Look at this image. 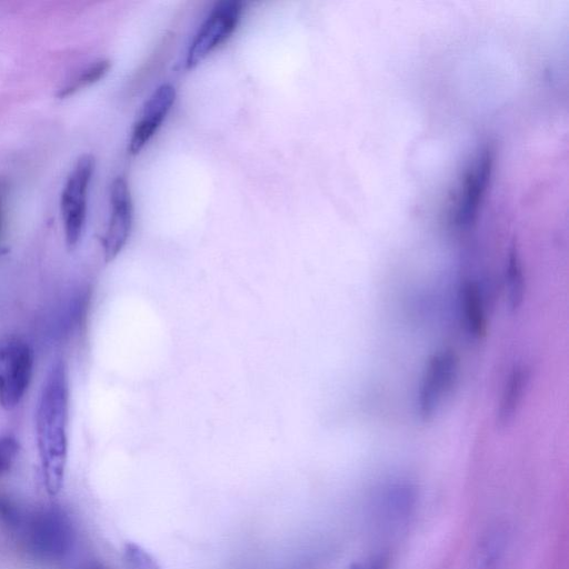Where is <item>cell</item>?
Wrapping results in <instances>:
<instances>
[{"label": "cell", "instance_id": "7", "mask_svg": "<svg viewBox=\"0 0 569 569\" xmlns=\"http://www.w3.org/2000/svg\"><path fill=\"white\" fill-rule=\"evenodd\" d=\"M133 225L131 189L124 177H117L111 186V218L103 238L106 261H112L126 245Z\"/></svg>", "mask_w": 569, "mask_h": 569}, {"label": "cell", "instance_id": "18", "mask_svg": "<svg viewBox=\"0 0 569 569\" xmlns=\"http://www.w3.org/2000/svg\"><path fill=\"white\" fill-rule=\"evenodd\" d=\"M391 558L388 554L382 553L369 557L366 561L354 564L351 569H388Z\"/></svg>", "mask_w": 569, "mask_h": 569}, {"label": "cell", "instance_id": "2", "mask_svg": "<svg viewBox=\"0 0 569 569\" xmlns=\"http://www.w3.org/2000/svg\"><path fill=\"white\" fill-rule=\"evenodd\" d=\"M16 534L26 552L38 561L54 563L65 558L74 544L71 519L58 507L25 514Z\"/></svg>", "mask_w": 569, "mask_h": 569}, {"label": "cell", "instance_id": "11", "mask_svg": "<svg viewBox=\"0 0 569 569\" xmlns=\"http://www.w3.org/2000/svg\"><path fill=\"white\" fill-rule=\"evenodd\" d=\"M529 378L531 372L526 366H516L509 374L496 413V422L499 426H507L513 421L523 401Z\"/></svg>", "mask_w": 569, "mask_h": 569}, {"label": "cell", "instance_id": "17", "mask_svg": "<svg viewBox=\"0 0 569 569\" xmlns=\"http://www.w3.org/2000/svg\"><path fill=\"white\" fill-rule=\"evenodd\" d=\"M19 452V445L15 438L0 437V476L6 474L14 465Z\"/></svg>", "mask_w": 569, "mask_h": 569}, {"label": "cell", "instance_id": "15", "mask_svg": "<svg viewBox=\"0 0 569 569\" xmlns=\"http://www.w3.org/2000/svg\"><path fill=\"white\" fill-rule=\"evenodd\" d=\"M25 512L11 497L0 494V524L16 533L21 526Z\"/></svg>", "mask_w": 569, "mask_h": 569}, {"label": "cell", "instance_id": "12", "mask_svg": "<svg viewBox=\"0 0 569 569\" xmlns=\"http://www.w3.org/2000/svg\"><path fill=\"white\" fill-rule=\"evenodd\" d=\"M462 315L466 331L469 335L478 338L485 333L486 317L481 289L472 279H467L461 287Z\"/></svg>", "mask_w": 569, "mask_h": 569}, {"label": "cell", "instance_id": "10", "mask_svg": "<svg viewBox=\"0 0 569 569\" xmlns=\"http://www.w3.org/2000/svg\"><path fill=\"white\" fill-rule=\"evenodd\" d=\"M509 544V531L505 524L489 527L479 539L472 557V569H499Z\"/></svg>", "mask_w": 569, "mask_h": 569}, {"label": "cell", "instance_id": "1", "mask_svg": "<svg viewBox=\"0 0 569 569\" xmlns=\"http://www.w3.org/2000/svg\"><path fill=\"white\" fill-rule=\"evenodd\" d=\"M69 385L64 363L47 373L36 409V439L46 491L51 496L64 486L68 454Z\"/></svg>", "mask_w": 569, "mask_h": 569}, {"label": "cell", "instance_id": "6", "mask_svg": "<svg viewBox=\"0 0 569 569\" xmlns=\"http://www.w3.org/2000/svg\"><path fill=\"white\" fill-rule=\"evenodd\" d=\"M458 373V359L453 351L434 354L426 366L418 393V414L423 419L431 418L444 397L451 391Z\"/></svg>", "mask_w": 569, "mask_h": 569}, {"label": "cell", "instance_id": "13", "mask_svg": "<svg viewBox=\"0 0 569 569\" xmlns=\"http://www.w3.org/2000/svg\"><path fill=\"white\" fill-rule=\"evenodd\" d=\"M505 286L508 305L513 311H516L523 304L526 283L521 257H519L515 246L508 254L505 268Z\"/></svg>", "mask_w": 569, "mask_h": 569}, {"label": "cell", "instance_id": "5", "mask_svg": "<svg viewBox=\"0 0 569 569\" xmlns=\"http://www.w3.org/2000/svg\"><path fill=\"white\" fill-rule=\"evenodd\" d=\"M242 12L243 5L237 0H224L214 7L189 45L185 61L187 69L203 63L215 49L231 38L241 22Z\"/></svg>", "mask_w": 569, "mask_h": 569}, {"label": "cell", "instance_id": "19", "mask_svg": "<svg viewBox=\"0 0 569 569\" xmlns=\"http://www.w3.org/2000/svg\"><path fill=\"white\" fill-rule=\"evenodd\" d=\"M4 215H5L4 195L2 192H0V234H2L3 231Z\"/></svg>", "mask_w": 569, "mask_h": 569}, {"label": "cell", "instance_id": "9", "mask_svg": "<svg viewBox=\"0 0 569 569\" xmlns=\"http://www.w3.org/2000/svg\"><path fill=\"white\" fill-rule=\"evenodd\" d=\"M416 504V488L401 482L384 487L375 499L374 509L379 522L387 527H396L412 516Z\"/></svg>", "mask_w": 569, "mask_h": 569}, {"label": "cell", "instance_id": "14", "mask_svg": "<svg viewBox=\"0 0 569 569\" xmlns=\"http://www.w3.org/2000/svg\"><path fill=\"white\" fill-rule=\"evenodd\" d=\"M111 62L107 59H102V61L95 62L91 66H88L84 71L77 75L71 83H68L65 87L61 89L58 93L59 98H67L81 92L82 89L92 86L97 82L101 81L111 69Z\"/></svg>", "mask_w": 569, "mask_h": 569}, {"label": "cell", "instance_id": "16", "mask_svg": "<svg viewBox=\"0 0 569 569\" xmlns=\"http://www.w3.org/2000/svg\"><path fill=\"white\" fill-rule=\"evenodd\" d=\"M124 559L128 569H162L151 554L134 543L125 545Z\"/></svg>", "mask_w": 569, "mask_h": 569}, {"label": "cell", "instance_id": "3", "mask_svg": "<svg viewBox=\"0 0 569 569\" xmlns=\"http://www.w3.org/2000/svg\"><path fill=\"white\" fill-rule=\"evenodd\" d=\"M33 368V349L23 338H0V407L5 411L21 404L31 384Z\"/></svg>", "mask_w": 569, "mask_h": 569}, {"label": "cell", "instance_id": "8", "mask_svg": "<svg viewBox=\"0 0 569 569\" xmlns=\"http://www.w3.org/2000/svg\"><path fill=\"white\" fill-rule=\"evenodd\" d=\"M176 101V91L171 84H163L149 97L143 106L141 114L134 125L128 152L138 155L151 141L162 126Z\"/></svg>", "mask_w": 569, "mask_h": 569}, {"label": "cell", "instance_id": "4", "mask_svg": "<svg viewBox=\"0 0 569 569\" xmlns=\"http://www.w3.org/2000/svg\"><path fill=\"white\" fill-rule=\"evenodd\" d=\"M96 161L93 155L78 158L69 174L61 198L65 239L68 249H74L81 241L87 218L89 188L93 181Z\"/></svg>", "mask_w": 569, "mask_h": 569}]
</instances>
